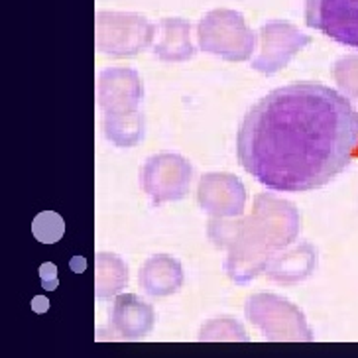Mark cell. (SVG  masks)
Masks as SVG:
<instances>
[{"mask_svg": "<svg viewBox=\"0 0 358 358\" xmlns=\"http://www.w3.org/2000/svg\"><path fill=\"white\" fill-rule=\"evenodd\" d=\"M134 306H136V299L130 295H124L116 301L115 313H113V323L116 325V329H122V333L128 337L140 335V329L134 323L142 325L144 329H152V309L144 303H138L136 311H132Z\"/></svg>", "mask_w": 358, "mask_h": 358, "instance_id": "7", "label": "cell"}, {"mask_svg": "<svg viewBox=\"0 0 358 358\" xmlns=\"http://www.w3.org/2000/svg\"><path fill=\"white\" fill-rule=\"evenodd\" d=\"M306 24L343 45L358 48V0H306Z\"/></svg>", "mask_w": 358, "mask_h": 358, "instance_id": "4", "label": "cell"}, {"mask_svg": "<svg viewBox=\"0 0 358 358\" xmlns=\"http://www.w3.org/2000/svg\"><path fill=\"white\" fill-rule=\"evenodd\" d=\"M236 152L270 189L323 187L358 154L357 108L327 85H284L244 115Z\"/></svg>", "mask_w": 358, "mask_h": 358, "instance_id": "1", "label": "cell"}, {"mask_svg": "<svg viewBox=\"0 0 358 358\" xmlns=\"http://www.w3.org/2000/svg\"><path fill=\"white\" fill-rule=\"evenodd\" d=\"M156 53L162 59H187L193 53L189 42L191 24L179 18H168L158 24Z\"/></svg>", "mask_w": 358, "mask_h": 358, "instance_id": "6", "label": "cell"}, {"mask_svg": "<svg viewBox=\"0 0 358 358\" xmlns=\"http://www.w3.org/2000/svg\"><path fill=\"white\" fill-rule=\"evenodd\" d=\"M201 50L222 55L224 59H246L254 48V34L234 10H213L199 24Z\"/></svg>", "mask_w": 358, "mask_h": 358, "instance_id": "2", "label": "cell"}, {"mask_svg": "<svg viewBox=\"0 0 358 358\" xmlns=\"http://www.w3.org/2000/svg\"><path fill=\"white\" fill-rule=\"evenodd\" d=\"M335 77L341 87L350 95L358 96V57L355 59H345L335 65Z\"/></svg>", "mask_w": 358, "mask_h": 358, "instance_id": "8", "label": "cell"}, {"mask_svg": "<svg viewBox=\"0 0 358 358\" xmlns=\"http://www.w3.org/2000/svg\"><path fill=\"white\" fill-rule=\"evenodd\" d=\"M260 40L262 53L260 59L254 62V67L266 73L285 65L297 50L309 43V38L287 22H268L260 30Z\"/></svg>", "mask_w": 358, "mask_h": 358, "instance_id": "5", "label": "cell"}, {"mask_svg": "<svg viewBox=\"0 0 358 358\" xmlns=\"http://www.w3.org/2000/svg\"><path fill=\"white\" fill-rule=\"evenodd\" d=\"M152 26L138 14L127 12H99L96 14V42L108 53L128 55L140 52L152 40Z\"/></svg>", "mask_w": 358, "mask_h": 358, "instance_id": "3", "label": "cell"}]
</instances>
